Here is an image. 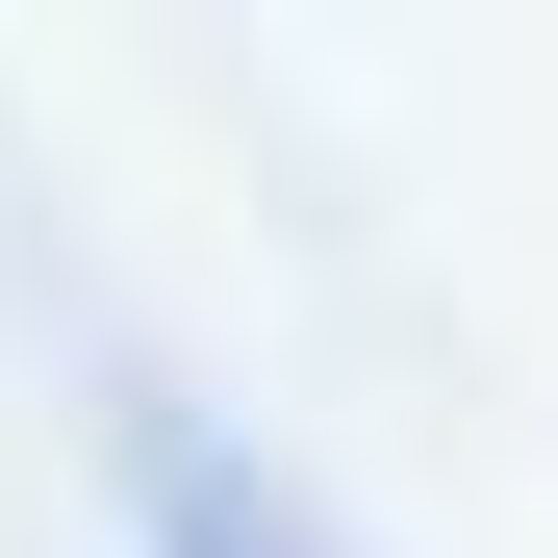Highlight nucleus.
<instances>
[{
	"instance_id": "f257e3e1",
	"label": "nucleus",
	"mask_w": 558,
	"mask_h": 558,
	"mask_svg": "<svg viewBox=\"0 0 558 558\" xmlns=\"http://www.w3.org/2000/svg\"><path fill=\"white\" fill-rule=\"evenodd\" d=\"M128 508H153V558H330V508L279 457H229L204 407H128Z\"/></svg>"
}]
</instances>
